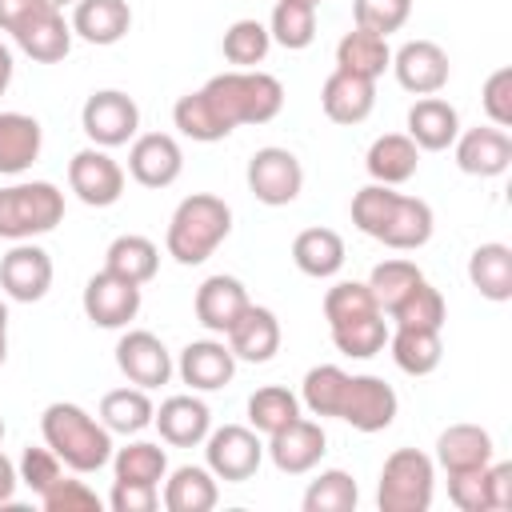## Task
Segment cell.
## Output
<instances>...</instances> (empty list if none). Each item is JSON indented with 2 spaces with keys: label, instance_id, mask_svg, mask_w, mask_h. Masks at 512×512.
I'll use <instances>...</instances> for the list:
<instances>
[{
  "label": "cell",
  "instance_id": "1",
  "mask_svg": "<svg viewBox=\"0 0 512 512\" xmlns=\"http://www.w3.org/2000/svg\"><path fill=\"white\" fill-rule=\"evenodd\" d=\"M40 432H44V444L60 456V464L80 476L100 472L112 460V432L96 416H88L80 404H68V400L48 404L40 416Z\"/></svg>",
  "mask_w": 512,
  "mask_h": 512
},
{
  "label": "cell",
  "instance_id": "2",
  "mask_svg": "<svg viewBox=\"0 0 512 512\" xmlns=\"http://www.w3.org/2000/svg\"><path fill=\"white\" fill-rule=\"evenodd\" d=\"M228 232H232V208L212 192H192L176 204L164 232V248L176 264L192 268L204 264L228 240Z\"/></svg>",
  "mask_w": 512,
  "mask_h": 512
},
{
  "label": "cell",
  "instance_id": "3",
  "mask_svg": "<svg viewBox=\"0 0 512 512\" xmlns=\"http://www.w3.org/2000/svg\"><path fill=\"white\" fill-rule=\"evenodd\" d=\"M204 96L220 112L228 128L240 124H268L284 108V84L260 68H232L204 84Z\"/></svg>",
  "mask_w": 512,
  "mask_h": 512
},
{
  "label": "cell",
  "instance_id": "4",
  "mask_svg": "<svg viewBox=\"0 0 512 512\" xmlns=\"http://www.w3.org/2000/svg\"><path fill=\"white\" fill-rule=\"evenodd\" d=\"M64 220V192L48 180H24L0 188V240H32Z\"/></svg>",
  "mask_w": 512,
  "mask_h": 512
},
{
  "label": "cell",
  "instance_id": "5",
  "mask_svg": "<svg viewBox=\"0 0 512 512\" xmlns=\"http://www.w3.org/2000/svg\"><path fill=\"white\" fill-rule=\"evenodd\" d=\"M436 488V464L420 448H396L380 468V512H428Z\"/></svg>",
  "mask_w": 512,
  "mask_h": 512
},
{
  "label": "cell",
  "instance_id": "6",
  "mask_svg": "<svg viewBox=\"0 0 512 512\" xmlns=\"http://www.w3.org/2000/svg\"><path fill=\"white\" fill-rule=\"evenodd\" d=\"M80 128L96 148H120L128 140H136L140 128V108L128 92L120 88H100L84 100L80 108Z\"/></svg>",
  "mask_w": 512,
  "mask_h": 512
},
{
  "label": "cell",
  "instance_id": "7",
  "mask_svg": "<svg viewBox=\"0 0 512 512\" xmlns=\"http://www.w3.org/2000/svg\"><path fill=\"white\" fill-rule=\"evenodd\" d=\"M204 460H208V472L216 480H224V484L252 480L260 460H264L260 432L244 428V424H224V428L204 436Z\"/></svg>",
  "mask_w": 512,
  "mask_h": 512
},
{
  "label": "cell",
  "instance_id": "8",
  "mask_svg": "<svg viewBox=\"0 0 512 512\" xmlns=\"http://www.w3.org/2000/svg\"><path fill=\"white\" fill-rule=\"evenodd\" d=\"M244 176H248V192H252L260 204H268V208L292 204V200L300 196V188H304V168H300V160H296L288 148H276V144L256 148Z\"/></svg>",
  "mask_w": 512,
  "mask_h": 512
},
{
  "label": "cell",
  "instance_id": "9",
  "mask_svg": "<svg viewBox=\"0 0 512 512\" xmlns=\"http://www.w3.org/2000/svg\"><path fill=\"white\" fill-rule=\"evenodd\" d=\"M68 188L88 208H112L124 196V168L108 156V148H80L68 160Z\"/></svg>",
  "mask_w": 512,
  "mask_h": 512
},
{
  "label": "cell",
  "instance_id": "10",
  "mask_svg": "<svg viewBox=\"0 0 512 512\" xmlns=\"http://www.w3.org/2000/svg\"><path fill=\"white\" fill-rule=\"evenodd\" d=\"M396 408H400V400H396L392 384H384L380 376H348L336 420L352 424L356 432H384L396 420Z\"/></svg>",
  "mask_w": 512,
  "mask_h": 512
},
{
  "label": "cell",
  "instance_id": "11",
  "mask_svg": "<svg viewBox=\"0 0 512 512\" xmlns=\"http://www.w3.org/2000/svg\"><path fill=\"white\" fill-rule=\"evenodd\" d=\"M84 316L96 324V328H128L140 312V284L100 268L88 284H84Z\"/></svg>",
  "mask_w": 512,
  "mask_h": 512
},
{
  "label": "cell",
  "instance_id": "12",
  "mask_svg": "<svg viewBox=\"0 0 512 512\" xmlns=\"http://www.w3.org/2000/svg\"><path fill=\"white\" fill-rule=\"evenodd\" d=\"M400 80L404 92L412 96H436L444 84H448V52L436 44V40H408L392 52V64H388Z\"/></svg>",
  "mask_w": 512,
  "mask_h": 512
},
{
  "label": "cell",
  "instance_id": "13",
  "mask_svg": "<svg viewBox=\"0 0 512 512\" xmlns=\"http://www.w3.org/2000/svg\"><path fill=\"white\" fill-rule=\"evenodd\" d=\"M0 288L16 300V304H36L48 296L52 288V256L32 244V240H20L12 244V252L0 260Z\"/></svg>",
  "mask_w": 512,
  "mask_h": 512
},
{
  "label": "cell",
  "instance_id": "14",
  "mask_svg": "<svg viewBox=\"0 0 512 512\" xmlns=\"http://www.w3.org/2000/svg\"><path fill=\"white\" fill-rule=\"evenodd\" d=\"M116 368L136 384V388H160L172 376V352L156 332L132 328L116 340Z\"/></svg>",
  "mask_w": 512,
  "mask_h": 512
},
{
  "label": "cell",
  "instance_id": "15",
  "mask_svg": "<svg viewBox=\"0 0 512 512\" xmlns=\"http://www.w3.org/2000/svg\"><path fill=\"white\" fill-rule=\"evenodd\" d=\"M128 172L144 188H168L184 172V152L168 132H144L128 148Z\"/></svg>",
  "mask_w": 512,
  "mask_h": 512
},
{
  "label": "cell",
  "instance_id": "16",
  "mask_svg": "<svg viewBox=\"0 0 512 512\" xmlns=\"http://www.w3.org/2000/svg\"><path fill=\"white\" fill-rule=\"evenodd\" d=\"M328 452V436L320 428V420H304L296 416L292 424H284L280 432L268 436V456L280 472L288 476H304L320 464V456Z\"/></svg>",
  "mask_w": 512,
  "mask_h": 512
},
{
  "label": "cell",
  "instance_id": "17",
  "mask_svg": "<svg viewBox=\"0 0 512 512\" xmlns=\"http://www.w3.org/2000/svg\"><path fill=\"white\" fill-rule=\"evenodd\" d=\"M452 144H456V168L468 172V176H480V180L504 176L508 164H512V136L504 128H496V124L468 128Z\"/></svg>",
  "mask_w": 512,
  "mask_h": 512
},
{
  "label": "cell",
  "instance_id": "18",
  "mask_svg": "<svg viewBox=\"0 0 512 512\" xmlns=\"http://www.w3.org/2000/svg\"><path fill=\"white\" fill-rule=\"evenodd\" d=\"M12 36H16L20 52L32 56L36 64H56V60H64L72 52V24L52 4H44L40 12H32Z\"/></svg>",
  "mask_w": 512,
  "mask_h": 512
},
{
  "label": "cell",
  "instance_id": "19",
  "mask_svg": "<svg viewBox=\"0 0 512 512\" xmlns=\"http://www.w3.org/2000/svg\"><path fill=\"white\" fill-rule=\"evenodd\" d=\"M176 372L192 392H216L236 376V356L224 340H192L180 352Z\"/></svg>",
  "mask_w": 512,
  "mask_h": 512
},
{
  "label": "cell",
  "instance_id": "20",
  "mask_svg": "<svg viewBox=\"0 0 512 512\" xmlns=\"http://www.w3.org/2000/svg\"><path fill=\"white\" fill-rule=\"evenodd\" d=\"M152 424L160 428V440L172 444V448H196L204 444V436L212 432V412L204 400L196 396H168L156 412H152Z\"/></svg>",
  "mask_w": 512,
  "mask_h": 512
},
{
  "label": "cell",
  "instance_id": "21",
  "mask_svg": "<svg viewBox=\"0 0 512 512\" xmlns=\"http://www.w3.org/2000/svg\"><path fill=\"white\" fill-rule=\"evenodd\" d=\"M224 336H228L232 356L248 364H268L280 352V320L272 308H260V304H248L244 316Z\"/></svg>",
  "mask_w": 512,
  "mask_h": 512
},
{
  "label": "cell",
  "instance_id": "22",
  "mask_svg": "<svg viewBox=\"0 0 512 512\" xmlns=\"http://www.w3.org/2000/svg\"><path fill=\"white\" fill-rule=\"evenodd\" d=\"M320 108L332 124H360L376 108V80H364V76L336 68L320 88Z\"/></svg>",
  "mask_w": 512,
  "mask_h": 512
},
{
  "label": "cell",
  "instance_id": "23",
  "mask_svg": "<svg viewBox=\"0 0 512 512\" xmlns=\"http://www.w3.org/2000/svg\"><path fill=\"white\" fill-rule=\"evenodd\" d=\"M252 300H248V288L236 280V276H208L200 288H196V320L208 328V332H228L240 316H244V308H248Z\"/></svg>",
  "mask_w": 512,
  "mask_h": 512
},
{
  "label": "cell",
  "instance_id": "24",
  "mask_svg": "<svg viewBox=\"0 0 512 512\" xmlns=\"http://www.w3.org/2000/svg\"><path fill=\"white\" fill-rule=\"evenodd\" d=\"M496 456L488 428L480 424H448L436 436V464L452 476V472H472V468H488Z\"/></svg>",
  "mask_w": 512,
  "mask_h": 512
},
{
  "label": "cell",
  "instance_id": "25",
  "mask_svg": "<svg viewBox=\"0 0 512 512\" xmlns=\"http://www.w3.org/2000/svg\"><path fill=\"white\" fill-rule=\"evenodd\" d=\"M132 28V8L128 0H76L72 4V32L88 44H120Z\"/></svg>",
  "mask_w": 512,
  "mask_h": 512
},
{
  "label": "cell",
  "instance_id": "26",
  "mask_svg": "<svg viewBox=\"0 0 512 512\" xmlns=\"http://www.w3.org/2000/svg\"><path fill=\"white\" fill-rule=\"evenodd\" d=\"M460 136V116L448 100L440 96H420L408 108V140L424 152H444Z\"/></svg>",
  "mask_w": 512,
  "mask_h": 512
},
{
  "label": "cell",
  "instance_id": "27",
  "mask_svg": "<svg viewBox=\"0 0 512 512\" xmlns=\"http://www.w3.org/2000/svg\"><path fill=\"white\" fill-rule=\"evenodd\" d=\"M432 228H436V216H432L428 200L400 192L396 196V208L384 220V228H380L376 240L388 244V248H396V252H416V248H424L432 240Z\"/></svg>",
  "mask_w": 512,
  "mask_h": 512
},
{
  "label": "cell",
  "instance_id": "28",
  "mask_svg": "<svg viewBox=\"0 0 512 512\" xmlns=\"http://www.w3.org/2000/svg\"><path fill=\"white\" fill-rule=\"evenodd\" d=\"M44 144L40 120L28 112H0V172L4 176H20L36 164Z\"/></svg>",
  "mask_w": 512,
  "mask_h": 512
},
{
  "label": "cell",
  "instance_id": "29",
  "mask_svg": "<svg viewBox=\"0 0 512 512\" xmlns=\"http://www.w3.org/2000/svg\"><path fill=\"white\" fill-rule=\"evenodd\" d=\"M416 164H420V148L408 140V132H384V136H376L372 148H368V156H364L368 176L376 184H388V188L412 180L416 176Z\"/></svg>",
  "mask_w": 512,
  "mask_h": 512
},
{
  "label": "cell",
  "instance_id": "30",
  "mask_svg": "<svg viewBox=\"0 0 512 512\" xmlns=\"http://www.w3.org/2000/svg\"><path fill=\"white\" fill-rule=\"evenodd\" d=\"M388 64H392L388 36H376L368 28H352L336 44V68L340 72H352V76H364V80H380Z\"/></svg>",
  "mask_w": 512,
  "mask_h": 512
},
{
  "label": "cell",
  "instance_id": "31",
  "mask_svg": "<svg viewBox=\"0 0 512 512\" xmlns=\"http://www.w3.org/2000/svg\"><path fill=\"white\" fill-rule=\"evenodd\" d=\"M468 280L492 304L512 300V248L508 244H496V240L472 248V256H468Z\"/></svg>",
  "mask_w": 512,
  "mask_h": 512
},
{
  "label": "cell",
  "instance_id": "32",
  "mask_svg": "<svg viewBox=\"0 0 512 512\" xmlns=\"http://www.w3.org/2000/svg\"><path fill=\"white\" fill-rule=\"evenodd\" d=\"M292 260L304 276L312 280H328L344 268V240L332 228H304L292 240Z\"/></svg>",
  "mask_w": 512,
  "mask_h": 512
},
{
  "label": "cell",
  "instance_id": "33",
  "mask_svg": "<svg viewBox=\"0 0 512 512\" xmlns=\"http://www.w3.org/2000/svg\"><path fill=\"white\" fill-rule=\"evenodd\" d=\"M388 348H392L396 368L408 376H428L444 360V344L436 328H396L388 332Z\"/></svg>",
  "mask_w": 512,
  "mask_h": 512
},
{
  "label": "cell",
  "instance_id": "34",
  "mask_svg": "<svg viewBox=\"0 0 512 512\" xmlns=\"http://www.w3.org/2000/svg\"><path fill=\"white\" fill-rule=\"evenodd\" d=\"M216 500H220V488H216V476L208 468L184 464L164 480V508L168 512H208V508H216Z\"/></svg>",
  "mask_w": 512,
  "mask_h": 512
},
{
  "label": "cell",
  "instance_id": "35",
  "mask_svg": "<svg viewBox=\"0 0 512 512\" xmlns=\"http://www.w3.org/2000/svg\"><path fill=\"white\" fill-rule=\"evenodd\" d=\"M152 412H156V404L148 400V388H136V384L132 388H112L100 400V424L108 432H120V436L144 432L152 424Z\"/></svg>",
  "mask_w": 512,
  "mask_h": 512
},
{
  "label": "cell",
  "instance_id": "36",
  "mask_svg": "<svg viewBox=\"0 0 512 512\" xmlns=\"http://www.w3.org/2000/svg\"><path fill=\"white\" fill-rule=\"evenodd\" d=\"M104 268L124 276V280H132V284H148L156 276V268H160V248L148 236H136V232L116 236L108 244V252H104Z\"/></svg>",
  "mask_w": 512,
  "mask_h": 512
},
{
  "label": "cell",
  "instance_id": "37",
  "mask_svg": "<svg viewBox=\"0 0 512 512\" xmlns=\"http://www.w3.org/2000/svg\"><path fill=\"white\" fill-rule=\"evenodd\" d=\"M396 328H444V316H448V304H444V296H440V288H432L428 280H420V284H412L388 312H384Z\"/></svg>",
  "mask_w": 512,
  "mask_h": 512
},
{
  "label": "cell",
  "instance_id": "38",
  "mask_svg": "<svg viewBox=\"0 0 512 512\" xmlns=\"http://www.w3.org/2000/svg\"><path fill=\"white\" fill-rule=\"evenodd\" d=\"M172 124L180 128V136H188V140H196V144H216V140H224V136L232 132V128L220 120V112L212 108V100L204 96V88H196V92H188V96L176 100Z\"/></svg>",
  "mask_w": 512,
  "mask_h": 512
},
{
  "label": "cell",
  "instance_id": "39",
  "mask_svg": "<svg viewBox=\"0 0 512 512\" xmlns=\"http://www.w3.org/2000/svg\"><path fill=\"white\" fill-rule=\"evenodd\" d=\"M300 416V400L296 392L280 388V384H264L248 396V424L260 432V436H272L280 432L284 424H292Z\"/></svg>",
  "mask_w": 512,
  "mask_h": 512
},
{
  "label": "cell",
  "instance_id": "40",
  "mask_svg": "<svg viewBox=\"0 0 512 512\" xmlns=\"http://www.w3.org/2000/svg\"><path fill=\"white\" fill-rule=\"evenodd\" d=\"M112 472H116V480H136V484H156L160 488V480L168 476V456L152 440H132V444L116 448Z\"/></svg>",
  "mask_w": 512,
  "mask_h": 512
},
{
  "label": "cell",
  "instance_id": "41",
  "mask_svg": "<svg viewBox=\"0 0 512 512\" xmlns=\"http://www.w3.org/2000/svg\"><path fill=\"white\" fill-rule=\"evenodd\" d=\"M268 36L288 52L308 48L316 40V8L296 4V0H276L272 20H268Z\"/></svg>",
  "mask_w": 512,
  "mask_h": 512
},
{
  "label": "cell",
  "instance_id": "42",
  "mask_svg": "<svg viewBox=\"0 0 512 512\" xmlns=\"http://www.w3.org/2000/svg\"><path fill=\"white\" fill-rule=\"evenodd\" d=\"M332 344H336V352H344L352 360H368V356L384 352V344H388L384 312H372V316H360V320H348V324L332 328Z\"/></svg>",
  "mask_w": 512,
  "mask_h": 512
},
{
  "label": "cell",
  "instance_id": "43",
  "mask_svg": "<svg viewBox=\"0 0 512 512\" xmlns=\"http://www.w3.org/2000/svg\"><path fill=\"white\" fill-rule=\"evenodd\" d=\"M344 384H348V372L340 364H316L304 372V384H300V400L312 416H336L340 412V396H344Z\"/></svg>",
  "mask_w": 512,
  "mask_h": 512
},
{
  "label": "cell",
  "instance_id": "44",
  "mask_svg": "<svg viewBox=\"0 0 512 512\" xmlns=\"http://www.w3.org/2000/svg\"><path fill=\"white\" fill-rule=\"evenodd\" d=\"M360 500V488L356 480L344 472V468H328L320 472L308 492H304V512H352Z\"/></svg>",
  "mask_w": 512,
  "mask_h": 512
},
{
  "label": "cell",
  "instance_id": "45",
  "mask_svg": "<svg viewBox=\"0 0 512 512\" xmlns=\"http://www.w3.org/2000/svg\"><path fill=\"white\" fill-rule=\"evenodd\" d=\"M220 48H224V60H228V64H236V68H256V64L268 56V48H272L268 24H260V20H236V24H228Z\"/></svg>",
  "mask_w": 512,
  "mask_h": 512
},
{
  "label": "cell",
  "instance_id": "46",
  "mask_svg": "<svg viewBox=\"0 0 512 512\" xmlns=\"http://www.w3.org/2000/svg\"><path fill=\"white\" fill-rule=\"evenodd\" d=\"M372 312H380V304H376L372 288L360 284V280H340V284H332L324 292V320H328V328H340V324L372 316Z\"/></svg>",
  "mask_w": 512,
  "mask_h": 512
},
{
  "label": "cell",
  "instance_id": "47",
  "mask_svg": "<svg viewBox=\"0 0 512 512\" xmlns=\"http://www.w3.org/2000/svg\"><path fill=\"white\" fill-rule=\"evenodd\" d=\"M424 280V272L412 264V260H404V256H392V260H380L376 268H372V276H368V288H372V296H376V304H380V312H388L412 284H420Z\"/></svg>",
  "mask_w": 512,
  "mask_h": 512
},
{
  "label": "cell",
  "instance_id": "48",
  "mask_svg": "<svg viewBox=\"0 0 512 512\" xmlns=\"http://www.w3.org/2000/svg\"><path fill=\"white\" fill-rule=\"evenodd\" d=\"M396 188H388V184H364L356 196H352V224L364 232V236H380V228H384V220L392 216V208H396Z\"/></svg>",
  "mask_w": 512,
  "mask_h": 512
},
{
  "label": "cell",
  "instance_id": "49",
  "mask_svg": "<svg viewBox=\"0 0 512 512\" xmlns=\"http://www.w3.org/2000/svg\"><path fill=\"white\" fill-rule=\"evenodd\" d=\"M412 16V0H352V20L356 28H368L376 36L400 32Z\"/></svg>",
  "mask_w": 512,
  "mask_h": 512
},
{
  "label": "cell",
  "instance_id": "50",
  "mask_svg": "<svg viewBox=\"0 0 512 512\" xmlns=\"http://www.w3.org/2000/svg\"><path fill=\"white\" fill-rule=\"evenodd\" d=\"M40 504L48 512H100V496L84 480H72V476H60L52 488H44Z\"/></svg>",
  "mask_w": 512,
  "mask_h": 512
},
{
  "label": "cell",
  "instance_id": "51",
  "mask_svg": "<svg viewBox=\"0 0 512 512\" xmlns=\"http://www.w3.org/2000/svg\"><path fill=\"white\" fill-rule=\"evenodd\" d=\"M16 476H20V484H28V488L40 496L44 488H52V484L64 476V464H60V456H56L48 444H44V448H24Z\"/></svg>",
  "mask_w": 512,
  "mask_h": 512
},
{
  "label": "cell",
  "instance_id": "52",
  "mask_svg": "<svg viewBox=\"0 0 512 512\" xmlns=\"http://www.w3.org/2000/svg\"><path fill=\"white\" fill-rule=\"evenodd\" d=\"M448 500L460 512H492V504H488V468L452 472L448 476Z\"/></svg>",
  "mask_w": 512,
  "mask_h": 512
},
{
  "label": "cell",
  "instance_id": "53",
  "mask_svg": "<svg viewBox=\"0 0 512 512\" xmlns=\"http://www.w3.org/2000/svg\"><path fill=\"white\" fill-rule=\"evenodd\" d=\"M480 104H484V116L496 124V128H512V68H496L484 88H480Z\"/></svg>",
  "mask_w": 512,
  "mask_h": 512
},
{
  "label": "cell",
  "instance_id": "54",
  "mask_svg": "<svg viewBox=\"0 0 512 512\" xmlns=\"http://www.w3.org/2000/svg\"><path fill=\"white\" fill-rule=\"evenodd\" d=\"M112 512H152L156 508V484H136V480H116L108 492Z\"/></svg>",
  "mask_w": 512,
  "mask_h": 512
},
{
  "label": "cell",
  "instance_id": "55",
  "mask_svg": "<svg viewBox=\"0 0 512 512\" xmlns=\"http://www.w3.org/2000/svg\"><path fill=\"white\" fill-rule=\"evenodd\" d=\"M488 504L496 508H512V464L508 460H492L488 464Z\"/></svg>",
  "mask_w": 512,
  "mask_h": 512
},
{
  "label": "cell",
  "instance_id": "56",
  "mask_svg": "<svg viewBox=\"0 0 512 512\" xmlns=\"http://www.w3.org/2000/svg\"><path fill=\"white\" fill-rule=\"evenodd\" d=\"M40 8H44V0H0V32H16Z\"/></svg>",
  "mask_w": 512,
  "mask_h": 512
},
{
  "label": "cell",
  "instance_id": "57",
  "mask_svg": "<svg viewBox=\"0 0 512 512\" xmlns=\"http://www.w3.org/2000/svg\"><path fill=\"white\" fill-rule=\"evenodd\" d=\"M20 476H16V464L0 452V504H12V492H16Z\"/></svg>",
  "mask_w": 512,
  "mask_h": 512
},
{
  "label": "cell",
  "instance_id": "58",
  "mask_svg": "<svg viewBox=\"0 0 512 512\" xmlns=\"http://www.w3.org/2000/svg\"><path fill=\"white\" fill-rule=\"evenodd\" d=\"M12 68H16V64H12V52L0 44V96H4L8 84H12Z\"/></svg>",
  "mask_w": 512,
  "mask_h": 512
},
{
  "label": "cell",
  "instance_id": "59",
  "mask_svg": "<svg viewBox=\"0 0 512 512\" xmlns=\"http://www.w3.org/2000/svg\"><path fill=\"white\" fill-rule=\"evenodd\" d=\"M4 356H8V328H0V364H4Z\"/></svg>",
  "mask_w": 512,
  "mask_h": 512
},
{
  "label": "cell",
  "instance_id": "60",
  "mask_svg": "<svg viewBox=\"0 0 512 512\" xmlns=\"http://www.w3.org/2000/svg\"><path fill=\"white\" fill-rule=\"evenodd\" d=\"M44 4H52V8H60V12H64V8H68V4H76V0H44Z\"/></svg>",
  "mask_w": 512,
  "mask_h": 512
},
{
  "label": "cell",
  "instance_id": "61",
  "mask_svg": "<svg viewBox=\"0 0 512 512\" xmlns=\"http://www.w3.org/2000/svg\"><path fill=\"white\" fill-rule=\"evenodd\" d=\"M0 328H8V308L0 304Z\"/></svg>",
  "mask_w": 512,
  "mask_h": 512
},
{
  "label": "cell",
  "instance_id": "62",
  "mask_svg": "<svg viewBox=\"0 0 512 512\" xmlns=\"http://www.w3.org/2000/svg\"><path fill=\"white\" fill-rule=\"evenodd\" d=\"M296 4H308V8H316V4H320V0H296Z\"/></svg>",
  "mask_w": 512,
  "mask_h": 512
},
{
  "label": "cell",
  "instance_id": "63",
  "mask_svg": "<svg viewBox=\"0 0 512 512\" xmlns=\"http://www.w3.org/2000/svg\"><path fill=\"white\" fill-rule=\"evenodd\" d=\"M0 440H4V420H0Z\"/></svg>",
  "mask_w": 512,
  "mask_h": 512
}]
</instances>
